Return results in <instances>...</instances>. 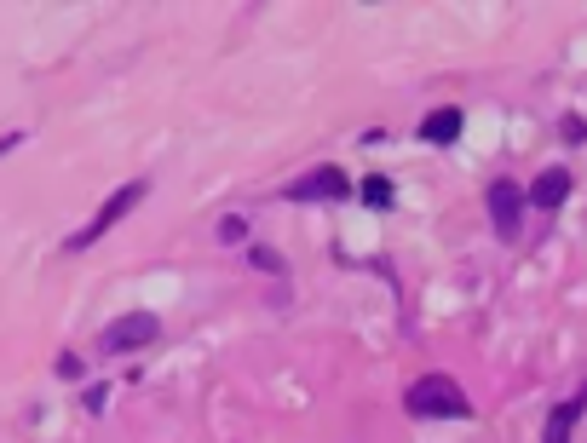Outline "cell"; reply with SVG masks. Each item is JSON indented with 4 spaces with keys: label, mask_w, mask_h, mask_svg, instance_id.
<instances>
[{
    "label": "cell",
    "mask_w": 587,
    "mask_h": 443,
    "mask_svg": "<svg viewBox=\"0 0 587 443\" xmlns=\"http://www.w3.org/2000/svg\"><path fill=\"white\" fill-rule=\"evenodd\" d=\"M403 409H409L415 420H467L472 397L461 392L455 374H421V380L403 392Z\"/></svg>",
    "instance_id": "obj_1"
},
{
    "label": "cell",
    "mask_w": 587,
    "mask_h": 443,
    "mask_svg": "<svg viewBox=\"0 0 587 443\" xmlns=\"http://www.w3.org/2000/svg\"><path fill=\"white\" fill-rule=\"evenodd\" d=\"M144 196H150V185H144V179H127L121 190H110V196H104V208H98V213H93V219H87V225H81L75 236H64V254H87L93 242H104V236L116 231L127 213L139 208Z\"/></svg>",
    "instance_id": "obj_2"
},
{
    "label": "cell",
    "mask_w": 587,
    "mask_h": 443,
    "mask_svg": "<svg viewBox=\"0 0 587 443\" xmlns=\"http://www.w3.org/2000/svg\"><path fill=\"white\" fill-rule=\"evenodd\" d=\"M162 340V317L156 311H127V317H116V323H104V334H98V351L104 357H127V351H144Z\"/></svg>",
    "instance_id": "obj_3"
},
{
    "label": "cell",
    "mask_w": 587,
    "mask_h": 443,
    "mask_svg": "<svg viewBox=\"0 0 587 443\" xmlns=\"http://www.w3.org/2000/svg\"><path fill=\"white\" fill-rule=\"evenodd\" d=\"M352 196H357V185L346 179V167H334V162L311 167L306 179H294L282 190V202H352Z\"/></svg>",
    "instance_id": "obj_4"
},
{
    "label": "cell",
    "mask_w": 587,
    "mask_h": 443,
    "mask_svg": "<svg viewBox=\"0 0 587 443\" xmlns=\"http://www.w3.org/2000/svg\"><path fill=\"white\" fill-rule=\"evenodd\" d=\"M484 202H490V225H495V236H501V242H513L518 225H524V208H530V196H524L513 179H495Z\"/></svg>",
    "instance_id": "obj_5"
},
{
    "label": "cell",
    "mask_w": 587,
    "mask_h": 443,
    "mask_svg": "<svg viewBox=\"0 0 587 443\" xmlns=\"http://www.w3.org/2000/svg\"><path fill=\"white\" fill-rule=\"evenodd\" d=\"M587 415V386H576L570 397H559L553 409H547V426H541V443H570L576 438V426Z\"/></svg>",
    "instance_id": "obj_6"
},
{
    "label": "cell",
    "mask_w": 587,
    "mask_h": 443,
    "mask_svg": "<svg viewBox=\"0 0 587 443\" xmlns=\"http://www.w3.org/2000/svg\"><path fill=\"white\" fill-rule=\"evenodd\" d=\"M570 190H576L570 167H541V173H536V185L524 190V196H530V208H536V213H559L564 202H570Z\"/></svg>",
    "instance_id": "obj_7"
},
{
    "label": "cell",
    "mask_w": 587,
    "mask_h": 443,
    "mask_svg": "<svg viewBox=\"0 0 587 443\" xmlns=\"http://www.w3.org/2000/svg\"><path fill=\"white\" fill-rule=\"evenodd\" d=\"M455 139H461V110H455V104L421 116V144H455Z\"/></svg>",
    "instance_id": "obj_8"
},
{
    "label": "cell",
    "mask_w": 587,
    "mask_h": 443,
    "mask_svg": "<svg viewBox=\"0 0 587 443\" xmlns=\"http://www.w3.org/2000/svg\"><path fill=\"white\" fill-rule=\"evenodd\" d=\"M357 196H363V208H392V196H398V190H392L386 173H369V179L357 185Z\"/></svg>",
    "instance_id": "obj_9"
},
{
    "label": "cell",
    "mask_w": 587,
    "mask_h": 443,
    "mask_svg": "<svg viewBox=\"0 0 587 443\" xmlns=\"http://www.w3.org/2000/svg\"><path fill=\"white\" fill-rule=\"evenodd\" d=\"M248 259H254L259 271H271V277H282V254H271L265 242H248Z\"/></svg>",
    "instance_id": "obj_10"
},
{
    "label": "cell",
    "mask_w": 587,
    "mask_h": 443,
    "mask_svg": "<svg viewBox=\"0 0 587 443\" xmlns=\"http://www.w3.org/2000/svg\"><path fill=\"white\" fill-rule=\"evenodd\" d=\"M219 242H248V219H242V213H225V219H219Z\"/></svg>",
    "instance_id": "obj_11"
},
{
    "label": "cell",
    "mask_w": 587,
    "mask_h": 443,
    "mask_svg": "<svg viewBox=\"0 0 587 443\" xmlns=\"http://www.w3.org/2000/svg\"><path fill=\"white\" fill-rule=\"evenodd\" d=\"M559 139H564V144H587V121H582V116H564V121H559Z\"/></svg>",
    "instance_id": "obj_12"
},
{
    "label": "cell",
    "mask_w": 587,
    "mask_h": 443,
    "mask_svg": "<svg viewBox=\"0 0 587 443\" xmlns=\"http://www.w3.org/2000/svg\"><path fill=\"white\" fill-rule=\"evenodd\" d=\"M58 374H64V380H81V357H75V351H64V357H58Z\"/></svg>",
    "instance_id": "obj_13"
},
{
    "label": "cell",
    "mask_w": 587,
    "mask_h": 443,
    "mask_svg": "<svg viewBox=\"0 0 587 443\" xmlns=\"http://www.w3.org/2000/svg\"><path fill=\"white\" fill-rule=\"evenodd\" d=\"M18 144H24V133H0V156H12Z\"/></svg>",
    "instance_id": "obj_14"
}]
</instances>
